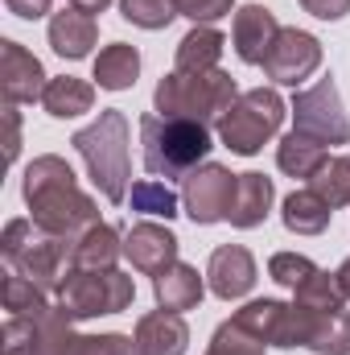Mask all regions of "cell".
Listing matches in <instances>:
<instances>
[{"label": "cell", "mask_w": 350, "mask_h": 355, "mask_svg": "<svg viewBox=\"0 0 350 355\" xmlns=\"http://www.w3.org/2000/svg\"><path fill=\"white\" fill-rule=\"evenodd\" d=\"M42 107L54 116V120H75V116H87L95 107V87L87 79H75V75H58L50 79L42 91Z\"/></svg>", "instance_id": "23"}, {"label": "cell", "mask_w": 350, "mask_h": 355, "mask_svg": "<svg viewBox=\"0 0 350 355\" xmlns=\"http://www.w3.org/2000/svg\"><path fill=\"white\" fill-rule=\"evenodd\" d=\"M136 302V281L120 268H71L58 285V306L83 322L99 314H120Z\"/></svg>", "instance_id": "7"}, {"label": "cell", "mask_w": 350, "mask_h": 355, "mask_svg": "<svg viewBox=\"0 0 350 355\" xmlns=\"http://www.w3.org/2000/svg\"><path fill=\"white\" fill-rule=\"evenodd\" d=\"M284 112H288L284 99L272 87H252V91H243V95L235 99V107L214 124V132H219V141H223L231 153L256 157L264 145L280 132Z\"/></svg>", "instance_id": "6"}, {"label": "cell", "mask_w": 350, "mask_h": 355, "mask_svg": "<svg viewBox=\"0 0 350 355\" xmlns=\"http://www.w3.org/2000/svg\"><path fill=\"white\" fill-rule=\"evenodd\" d=\"M214 149L210 124L174 120V116H145L140 120V162L157 178H185L206 162Z\"/></svg>", "instance_id": "4"}, {"label": "cell", "mask_w": 350, "mask_h": 355, "mask_svg": "<svg viewBox=\"0 0 350 355\" xmlns=\"http://www.w3.org/2000/svg\"><path fill=\"white\" fill-rule=\"evenodd\" d=\"M174 4L177 17H190L194 25H210V21H219L235 8V0H174Z\"/></svg>", "instance_id": "36"}, {"label": "cell", "mask_w": 350, "mask_h": 355, "mask_svg": "<svg viewBox=\"0 0 350 355\" xmlns=\"http://www.w3.org/2000/svg\"><path fill=\"white\" fill-rule=\"evenodd\" d=\"M120 17L136 29H165L177 17L174 0H120Z\"/></svg>", "instance_id": "31"}, {"label": "cell", "mask_w": 350, "mask_h": 355, "mask_svg": "<svg viewBox=\"0 0 350 355\" xmlns=\"http://www.w3.org/2000/svg\"><path fill=\"white\" fill-rule=\"evenodd\" d=\"M124 257V240L111 223H95L75 240V268H116Z\"/></svg>", "instance_id": "24"}, {"label": "cell", "mask_w": 350, "mask_h": 355, "mask_svg": "<svg viewBox=\"0 0 350 355\" xmlns=\"http://www.w3.org/2000/svg\"><path fill=\"white\" fill-rule=\"evenodd\" d=\"M309 352H317V355H350V310L313 314Z\"/></svg>", "instance_id": "27"}, {"label": "cell", "mask_w": 350, "mask_h": 355, "mask_svg": "<svg viewBox=\"0 0 350 355\" xmlns=\"http://www.w3.org/2000/svg\"><path fill=\"white\" fill-rule=\"evenodd\" d=\"M37 331H42V314H8L4 318V331H0L4 355H33Z\"/></svg>", "instance_id": "32"}, {"label": "cell", "mask_w": 350, "mask_h": 355, "mask_svg": "<svg viewBox=\"0 0 350 355\" xmlns=\"http://www.w3.org/2000/svg\"><path fill=\"white\" fill-rule=\"evenodd\" d=\"M288 112H293V132L297 137H309L317 145H350V116L342 107L338 83L330 75L317 79L313 87L297 91Z\"/></svg>", "instance_id": "9"}, {"label": "cell", "mask_w": 350, "mask_h": 355, "mask_svg": "<svg viewBox=\"0 0 350 355\" xmlns=\"http://www.w3.org/2000/svg\"><path fill=\"white\" fill-rule=\"evenodd\" d=\"M153 293H157V306H161V310L185 314V310H194V306L206 297V281L198 277L194 265L177 261V265H169L161 277H153Z\"/></svg>", "instance_id": "18"}, {"label": "cell", "mask_w": 350, "mask_h": 355, "mask_svg": "<svg viewBox=\"0 0 350 355\" xmlns=\"http://www.w3.org/2000/svg\"><path fill=\"white\" fill-rule=\"evenodd\" d=\"M272 202H276V186H272V178L264 174H239V186H235V202H231V215H227V223L231 227H260L264 219H268V211H272Z\"/></svg>", "instance_id": "20"}, {"label": "cell", "mask_w": 350, "mask_h": 355, "mask_svg": "<svg viewBox=\"0 0 350 355\" xmlns=\"http://www.w3.org/2000/svg\"><path fill=\"white\" fill-rule=\"evenodd\" d=\"M223 46H227V37H223L214 25H194V29L177 42L174 71H181V75H206V71H219Z\"/></svg>", "instance_id": "19"}, {"label": "cell", "mask_w": 350, "mask_h": 355, "mask_svg": "<svg viewBox=\"0 0 350 355\" xmlns=\"http://www.w3.org/2000/svg\"><path fill=\"white\" fill-rule=\"evenodd\" d=\"M280 219L293 236H322L334 219V207L317 194V190H293L284 202H280Z\"/></svg>", "instance_id": "21"}, {"label": "cell", "mask_w": 350, "mask_h": 355, "mask_svg": "<svg viewBox=\"0 0 350 355\" xmlns=\"http://www.w3.org/2000/svg\"><path fill=\"white\" fill-rule=\"evenodd\" d=\"M124 257L132 261L136 272L145 277H161L169 265H177V236L165 227V223H132L128 236H124Z\"/></svg>", "instance_id": "13"}, {"label": "cell", "mask_w": 350, "mask_h": 355, "mask_svg": "<svg viewBox=\"0 0 350 355\" xmlns=\"http://www.w3.org/2000/svg\"><path fill=\"white\" fill-rule=\"evenodd\" d=\"M50 4H54V0H4V8H8L12 17H21V21H37V17H46Z\"/></svg>", "instance_id": "39"}, {"label": "cell", "mask_w": 350, "mask_h": 355, "mask_svg": "<svg viewBox=\"0 0 350 355\" xmlns=\"http://www.w3.org/2000/svg\"><path fill=\"white\" fill-rule=\"evenodd\" d=\"M128 202H132V211L153 215V219H174V215H177V194L165 186V182H153V178L132 182Z\"/></svg>", "instance_id": "28"}, {"label": "cell", "mask_w": 350, "mask_h": 355, "mask_svg": "<svg viewBox=\"0 0 350 355\" xmlns=\"http://www.w3.org/2000/svg\"><path fill=\"white\" fill-rule=\"evenodd\" d=\"M0 257L8 261L12 272L29 277L37 289L58 293L62 277L75 268V240L42 232L33 219H8L0 236Z\"/></svg>", "instance_id": "3"}, {"label": "cell", "mask_w": 350, "mask_h": 355, "mask_svg": "<svg viewBox=\"0 0 350 355\" xmlns=\"http://www.w3.org/2000/svg\"><path fill=\"white\" fill-rule=\"evenodd\" d=\"M317 272V265L309 261V257H301V252H276L272 261H268V277L276 281V285H284V289H297L301 281H309Z\"/></svg>", "instance_id": "34"}, {"label": "cell", "mask_w": 350, "mask_h": 355, "mask_svg": "<svg viewBox=\"0 0 350 355\" xmlns=\"http://www.w3.org/2000/svg\"><path fill=\"white\" fill-rule=\"evenodd\" d=\"M235 186L239 174H231L227 166H214V162H202L198 170H190L181 182V207L194 223L210 227V223H227L231 215V202H235Z\"/></svg>", "instance_id": "10"}, {"label": "cell", "mask_w": 350, "mask_h": 355, "mask_svg": "<svg viewBox=\"0 0 350 355\" xmlns=\"http://www.w3.org/2000/svg\"><path fill=\"white\" fill-rule=\"evenodd\" d=\"M231 322L252 335L264 347H309V331H313V314L293 306V302H280V297H256L248 302L243 310L231 314Z\"/></svg>", "instance_id": "8"}, {"label": "cell", "mask_w": 350, "mask_h": 355, "mask_svg": "<svg viewBox=\"0 0 350 355\" xmlns=\"http://www.w3.org/2000/svg\"><path fill=\"white\" fill-rule=\"evenodd\" d=\"M71 145L79 149V157L87 162V174L95 182V190L120 207L128 202L132 190V153H128V116L120 107H107L95 116V124L79 128L71 137Z\"/></svg>", "instance_id": "2"}, {"label": "cell", "mask_w": 350, "mask_h": 355, "mask_svg": "<svg viewBox=\"0 0 350 355\" xmlns=\"http://www.w3.org/2000/svg\"><path fill=\"white\" fill-rule=\"evenodd\" d=\"M293 306L309 310V314H334V310H347V293L338 285V272H313L309 281H301L293 289Z\"/></svg>", "instance_id": "26"}, {"label": "cell", "mask_w": 350, "mask_h": 355, "mask_svg": "<svg viewBox=\"0 0 350 355\" xmlns=\"http://www.w3.org/2000/svg\"><path fill=\"white\" fill-rule=\"evenodd\" d=\"M136 355H185L190 352V327L174 310H153L136 322Z\"/></svg>", "instance_id": "16"}, {"label": "cell", "mask_w": 350, "mask_h": 355, "mask_svg": "<svg viewBox=\"0 0 350 355\" xmlns=\"http://www.w3.org/2000/svg\"><path fill=\"white\" fill-rule=\"evenodd\" d=\"M256 277H260V272H256V257H252L243 244H223V248L210 252L206 285H210L214 297H223V302H239V297L252 293Z\"/></svg>", "instance_id": "14"}, {"label": "cell", "mask_w": 350, "mask_h": 355, "mask_svg": "<svg viewBox=\"0 0 350 355\" xmlns=\"http://www.w3.org/2000/svg\"><path fill=\"white\" fill-rule=\"evenodd\" d=\"M280 29L284 25L276 21V12L268 4H243V8H235V21H231V46L248 67H264Z\"/></svg>", "instance_id": "15"}, {"label": "cell", "mask_w": 350, "mask_h": 355, "mask_svg": "<svg viewBox=\"0 0 350 355\" xmlns=\"http://www.w3.org/2000/svg\"><path fill=\"white\" fill-rule=\"evenodd\" d=\"M4 310L8 314H46L50 302H46V289H37L29 277L8 272L4 277Z\"/></svg>", "instance_id": "30"}, {"label": "cell", "mask_w": 350, "mask_h": 355, "mask_svg": "<svg viewBox=\"0 0 350 355\" xmlns=\"http://www.w3.org/2000/svg\"><path fill=\"white\" fill-rule=\"evenodd\" d=\"M107 4H111V0H71V8H79V12H91V17H95V12H103Z\"/></svg>", "instance_id": "40"}, {"label": "cell", "mask_w": 350, "mask_h": 355, "mask_svg": "<svg viewBox=\"0 0 350 355\" xmlns=\"http://www.w3.org/2000/svg\"><path fill=\"white\" fill-rule=\"evenodd\" d=\"M297 4L317 21H342L350 12V0H297Z\"/></svg>", "instance_id": "37"}, {"label": "cell", "mask_w": 350, "mask_h": 355, "mask_svg": "<svg viewBox=\"0 0 350 355\" xmlns=\"http://www.w3.org/2000/svg\"><path fill=\"white\" fill-rule=\"evenodd\" d=\"M243 91L235 87V79L227 71H206V75H181L169 71L157 91H153V107L157 116H174V120H198V124H219L235 99Z\"/></svg>", "instance_id": "5"}, {"label": "cell", "mask_w": 350, "mask_h": 355, "mask_svg": "<svg viewBox=\"0 0 350 355\" xmlns=\"http://www.w3.org/2000/svg\"><path fill=\"white\" fill-rule=\"evenodd\" d=\"M206 355H264V343H256L252 335H243L231 318L210 335V343H206Z\"/></svg>", "instance_id": "35"}, {"label": "cell", "mask_w": 350, "mask_h": 355, "mask_svg": "<svg viewBox=\"0 0 350 355\" xmlns=\"http://www.w3.org/2000/svg\"><path fill=\"white\" fill-rule=\"evenodd\" d=\"M326 157H330L326 145H317V141H309V137H297V132L280 137V145H276V166L288 178H305V182H309V178L326 166Z\"/></svg>", "instance_id": "25"}, {"label": "cell", "mask_w": 350, "mask_h": 355, "mask_svg": "<svg viewBox=\"0 0 350 355\" xmlns=\"http://www.w3.org/2000/svg\"><path fill=\"white\" fill-rule=\"evenodd\" d=\"M317 67H322V42L305 29H280L264 58V75L276 87H301L305 79H313Z\"/></svg>", "instance_id": "11"}, {"label": "cell", "mask_w": 350, "mask_h": 355, "mask_svg": "<svg viewBox=\"0 0 350 355\" xmlns=\"http://www.w3.org/2000/svg\"><path fill=\"white\" fill-rule=\"evenodd\" d=\"M50 83L46 67L12 37L0 42V91H4V103H42V91Z\"/></svg>", "instance_id": "12"}, {"label": "cell", "mask_w": 350, "mask_h": 355, "mask_svg": "<svg viewBox=\"0 0 350 355\" xmlns=\"http://www.w3.org/2000/svg\"><path fill=\"white\" fill-rule=\"evenodd\" d=\"M338 285H342V293L350 297V257L342 261V268H338Z\"/></svg>", "instance_id": "41"}, {"label": "cell", "mask_w": 350, "mask_h": 355, "mask_svg": "<svg viewBox=\"0 0 350 355\" xmlns=\"http://www.w3.org/2000/svg\"><path fill=\"white\" fill-rule=\"evenodd\" d=\"M91 79H95L103 91L136 87V79H140V50L128 46V42H111V46H103L99 58H95V75H91Z\"/></svg>", "instance_id": "22"}, {"label": "cell", "mask_w": 350, "mask_h": 355, "mask_svg": "<svg viewBox=\"0 0 350 355\" xmlns=\"http://www.w3.org/2000/svg\"><path fill=\"white\" fill-rule=\"evenodd\" d=\"M21 190H25V202H29V219L50 236L79 240L87 227L99 223L95 198L79 190V178L71 170V162L58 157V153L33 157V166L25 170Z\"/></svg>", "instance_id": "1"}, {"label": "cell", "mask_w": 350, "mask_h": 355, "mask_svg": "<svg viewBox=\"0 0 350 355\" xmlns=\"http://www.w3.org/2000/svg\"><path fill=\"white\" fill-rule=\"evenodd\" d=\"M4 128H8V137H4V157L17 162V153H21V116H17V103H4Z\"/></svg>", "instance_id": "38"}, {"label": "cell", "mask_w": 350, "mask_h": 355, "mask_svg": "<svg viewBox=\"0 0 350 355\" xmlns=\"http://www.w3.org/2000/svg\"><path fill=\"white\" fill-rule=\"evenodd\" d=\"M309 190H317L334 211L350 202V153L347 157H326V166L309 178Z\"/></svg>", "instance_id": "29"}, {"label": "cell", "mask_w": 350, "mask_h": 355, "mask_svg": "<svg viewBox=\"0 0 350 355\" xmlns=\"http://www.w3.org/2000/svg\"><path fill=\"white\" fill-rule=\"evenodd\" d=\"M62 355H136L132 335H71Z\"/></svg>", "instance_id": "33"}, {"label": "cell", "mask_w": 350, "mask_h": 355, "mask_svg": "<svg viewBox=\"0 0 350 355\" xmlns=\"http://www.w3.org/2000/svg\"><path fill=\"white\" fill-rule=\"evenodd\" d=\"M95 42H99V25H95L91 12L62 8V12L50 17V46H54L58 58L79 62V58H87L91 50H95Z\"/></svg>", "instance_id": "17"}]
</instances>
